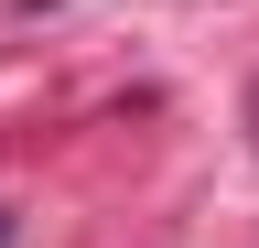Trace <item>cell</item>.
I'll list each match as a JSON object with an SVG mask.
<instances>
[{"mask_svg": "<svg viewBox=\"0 0 259 248\" xmlns=\"http://www.w3.org/2000/svg\"><path fill=\"white\" fill-rule=\"evenodd\" d=\"M0 248H11V216H0Z\"/></svg>", "mask_w": 259, "mask_h": 248, "instance_id": "1", "label": "cell"}]
</instances>
